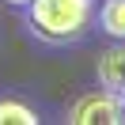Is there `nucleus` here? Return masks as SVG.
I'll use <instances>...</instances> for the list:
<instances>
[{"instance_id":"obj_1","label":"nucleus","mask_w":125,"mask_h":125,"mask_svg":"<svg viewBox=\"0 0 125 125\" xmlns=\"http://www.w3.org/2000/svg\"><path fill=\"white\" fill-rule=\"evenodd\" d=\"M95 0H31V27L46 42H76L91 27Z\"/></svg>"},{"instance_id":"obj_7","label":"nucleus","mask_w":125,"mask_h":125,"mask_svg":"<svg viewBox=\"0 0 125 125\" xmlns=\"http://www.w3.org/2000/svg\"><path fill=\"white\" fill-rule=\"evenodd\" d=\"M8 4H31V0H8Z\"/></svg>"},{"instance_id":"obj_4","label":"nucleus","mask_w":125,"mask_h":125,"mask_svg":"<svg viewBox=\"0 0 125 125\" xmlns=\"http://www.w3.org/2000/svg\"><path fill=\"white\" fill-rule=\"evenodd\" d=\"M99 27L110 34V38L125 42V0H106L99 8Z\"/></svg>"},{"instance_id":"obj_3","label":"nucleus","mask_w":125,"mask_h":125,"mask_svg":"<svg viewBox=\"0 0 125 125\" xmlns=\"http://www.w3.org/2000/svg\"><path fill=\"white\" fill-rule=\"evenodd\" d=\"M99 83L114 95H125V46H114L99 57Z\"/></svg>"},{"instance_id":"obj_2","label":"nucleus","mask_w":125,"mask_h":125,"mask_svg":"<svg viewBox=\"0 0 125 125\" xmlns=\"http://www.w3.org/2000/svg\"><path fill=\"white\" fill-rule=\"evenodd\" d=\"M68 121L72 125H121V95L106 91V87L91 91V95H80Z\"/></svg>"},{"instance_id":"obj_5","label":"nucleus","mask_w":125,"mask_h":125,"mask_svg":"<svg viewBox=\"0 0 125 125\" xmlns=\"http://www.w3.org/2000/svg\"><path fill=\"white\" fill-rule=\"evenodd\" d=\"M0 125H38V114L23 102H8L0 99Z\"/></svg>"},{"instance_id":"obj_6","label":"nucleus","mask_w":125,"mask_h":125,"mask_svg":"<svg viewBox=\"0 0 125 125\" xmlns=\"http://www.w3.org/2000/svg\"><path fill=\"white\" fill-rule=\"evenodd\" d=\"M121 121H125V95H121Z\"/></svg>"}]
</instances>
